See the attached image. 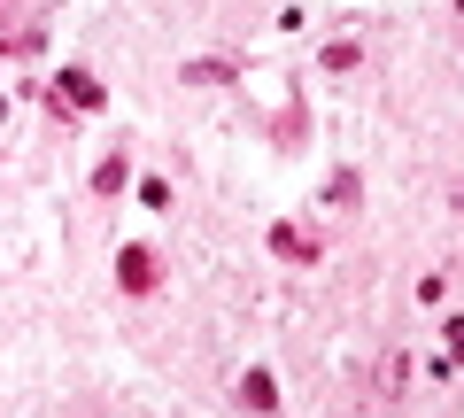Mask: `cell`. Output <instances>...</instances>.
Returning <instances> with one entry per match:
<instances>
[{
  "instance_id": "cell-4",
  "label": "cell",
  "mask_w": 464,
  "mask_h": 418,
  "mask_svg": "<svg viewBox=\"0 0 464 418\" xmlns=\"http://www.w3.org/2000/svg\"><path fill=\"white\" fill-rule=\"evenodd\" d=\"M271 248H279V256H295V264H302V256H317V240H302L295 225H279V233H271Z\"/></svg>"
},
{
  "instance_id": "cell-1",
  "label": "cell",
  "mask_w": 464,
  "mask_h": 418,
  "mask_svg": "<svg viewBox=\"0 0 464 418\" xmlns=\"http://www.w3.org/2000/svg\"><path fill=\"white\" fill-rule=\"evenodd\" d=\"M116 279L132 287V295H148V287H155V248H124V256H116Z\"/></svg>"
},
{
  "instance_id": "cell-3",
  "label": "cell",
  "mask_w": 464,
  "mask_h": 418,
  "mask_svg": "<svg viewBox=\"0 0 464 418\" xmlns=\"http://www.w3.org/2000/svg\"><path fill=\"white\" fill-rule=\"evenodd\" d=\"M240 403H248V411H271V403H279V387H271V372H248V380H240Z\"/></svg>"
},
{
  "instance_id": "cell-5",
  "label": "cell",
  "mask_w": 464,
  "mask_h": 418,
  "mask_svg": "<svg viewBox=\"0 0 464 418\" xmlns=\"http://www.w3.org/2000/svg\"><path fill=\"white\" fill-rule=\"evenodd\" d=\"M93 186H101V194H116V186H124V155H109V163L93 170Z\"/></svg>"
},
{
  "instance_id": "cell-2",
  "label": "cell",
  "mask_w": 464,
  "mask_h": 418,
  "mask_svg": "<svg viewBox=\"0 0 464 418\" xmlns=\"http://www.w3.org/2000/svg\"><path fill=\"white\" fill-rule=\"evenodd\" d=\"M63 101H70V109H101V85H93V70H63Z\"/></svg>"
},
{
  "instance_id": "cell-6",
  "label": "cell",
  "mask_w": 464,
  "mask_h": 418,
  "mask_svg": "<svg viewBox=\"0 0 464 418\" xmlns=\"http://www.w3.org/2000/svg\"><path fill=\"white\" fill-rule=\"evenodd\" d=\"M449 356H464V318H449Z\"/></svg>"
}]
</instances>
